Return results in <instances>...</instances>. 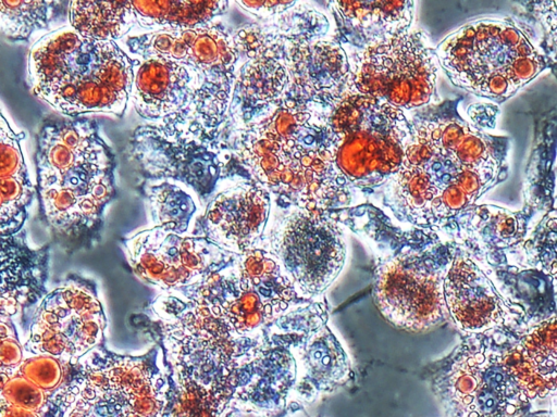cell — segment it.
Returning a JSON list of instances; mask_svg holds the SVG:
<instances>
[{"label": "cell", "mask_w": 557, "mask_h": 417, "mask_svg": "<svg viewBox=\"0 0 557 417\" xmlns=\"http://www.w3.org/2000/svg\"><path fill=\"white\" fill-rule=\"evenodd\" d=\"M503 154L495 139L466 122H417L400 166L386 181L389 204L418 225L451 217L496 184Z\"/></svg>", "instance_id": "cell-1"}, {"label": "cell", "mask_w": 557, "mask_h": 417, "mask_svg": "<svg viewBox=\"0 0 557 417\" xmlns=\"http://www.w3.org/2000/svg\"><path fill=\"white\" fill-rule=\"evenodd\" d=\"M35 195L54 241L75 250L94 243L115 195V160L98 124L49 116L36 134Z\"/></svg>", "instance_id": "cell-2"}, {"label": "cell", "mask_w": 557, "mask_h": 417, "mask_svg": "<svg viewBox=\"0 0 557 417\" xmlns=\"http://www.w3.org/2000/svg\"><path fill=\"white\" fill-rule=\"evenodd\" d=\"M27 75L32 93L62 116H122L129 100L133 62L116 42L87 38L65 25L32 46Z\"/></svg>", "instance_id": "cell-3"}, {"label": "cell", "mask_w": 557, "mask_h": 417, "mask_svg": "<svg viewBox=\"0 0 557 417\" xmlns=\"http://www.w3.org/2000/svg\"><path fill=\"white\" fill-rule=\"evenodd\" d=\"M172 291L198 303L249 353L269 345L268 330L278 317L311 302L298 295L277 260L259 248L238 254L201 283Z\"/></svg>", "instance_id": "cell-4"}, {"label": "cell", "mask_w": 557, "mask_h": 417, "mask_svg": "<svg viewBox=\"0 0 557 417\" xmlns=\"http://www.w3.org/2000/svg\"><path fill=\"white\" fill-rule=\"evenodd\" d=\"M170 392L158 343L139 356L116 354L101 344L72 365L58 395V417H164Z\"/></svg>", "instance_id": "cell-5"}, {"label": "cell", "mask_w": 557, "mask_h": 417, "mask_svg": "<svg viewBox=\"0 0 557 417\" xmlns=\"http://www.w3.org/2000/svg\"><path fill=\"white\" fill-rule=\"evenodd\" d=\"M225 141L239 167L275 203L334 211L349 201L350 185L322 140L275 141L227 129Z\"/></svg>", "instance_id": "cell-6"}, {"label": "cell", "mask_w": 557, "mask_h": 417, "mask_svg": "<svg viewBox=\"0 0 557 417\" xmlns=\"http://www.w3.org/2000/svg\"><path fill=\"white\" fill-rule=\"evenodd\" d=\"M322 143L350 186H377L398 169L410 139L403 111L346 91L321 110Z\"/></svg>", "instance_id": "cell-7"}, {"label": "cell", "mask_w": 557, "mask_h": 417, "mask_svg": "<svg viewBox=\"0 0 557 417\" xmlns=\"http://www.w3.org/2000/svg\"><path fill=\"white\" fill-rule=\"evenodd\" d=\"M169 368L232 397L237 369L253 353L233 341L195 301L163 291L143 312Z\"/></svg>", "instance_id": "cell-8"}, {"label": "cell", "mask_w": 557, "mask_h": 417, "mask_svg": "<svg viewBox=\"0 0 557 417\" xmlns=\"http://www.w3.org/2000/svg\"><path fill=\"white\" fill-rule=\"evenodd\" d=\"M435 54L456 86L496 101L512 96L545 67L523 33L505 21L466 24L447 36Z\"/></svg>", "instance_id": "cell-9"}, {"label": "cell", "mask_w": 557, "mask_h": 417, "mask_svg": "<svg viewBox=\"0 0 557 417\" xmlns=\"http://www.w3.org/2000/svg\"><path fill=\"white\" fill-rule=\"evenodd\" d=\"M116 43L129 58L162 56L189 67L200 89L188 129L223 134L237 64L226 27L211 22L190 29L129 34Z\"/></svg>", "instance_id": "cell-10"}, {"label": "cell", "mask_w": 557, "mask_h": 417, "mask_svg": "<svg viewBox=\"0 0 557 417\" xmlns=\"http://www.w3.org/2000/svg\"><path fill=\"white\" fill-rule=\"evenodd\" d=\"M256 248L277 260L298 295L308 301L322 298L346 256L344 231L334 211H311L272 200Z\"/></svg>", "instance_id": "cell-11"}, {"label": "cell", "mask_w": 557, "mask_h": 417, "mask_svg": "<svg viewBox=\"0 0 557 417\" xmlns=\"http://www.w3.org/2000/svg\"><path fill=\"white\" fill-rule=\"evenodd\" d=\"M128 150L146 179L182 182L200 202L210 200L222 179L246 174L235 162L223 134L210 136L175 123L138 126Z\"/></svg>", "instance_id": "cell-12"}, {"label": "cell", "mask_w": 557, "mask_h": 417, "mask_svg": "<svg viewBox=\"0 0 557 417\" xmlns=\"http://www.w3.org/2000/svg\"><path fill=\"white\" fill-rule=\"evenodd\" d=\"M345 52L350 92L385 101L399 110L425 105L436 96L438 61L423 33L407 31Z\"/></svg>", "instance_id": "cell-13"}, {"label": "cell", "mask_w": 557, "mask_h": 417, "mask_svg": "<svg viewBox=\"0 0 557 417\" xmlns=\"http://www.w3.org/2000/svg\"><path fill=\"white\" fill-rule=\"evenodd\" d=\"M106 327L95 282L71 276L39 300L23 344L24 356L49 355L74 365L103 344Z\"/></svg>", "instance_id": "cell-14"}, {"label": "cell", "mask_w": 557, "mask_h": 417, "mask_svg": "<svg viewBox=\"0 0 557 417\" xmlns=\"http://www.w3.org/2000/svg\"><path fill=\"white\" fill-rule=\"evenodd\" d=\"M122 248L134 274L162 291L199 285L237 256L207 238L180 236L161 227L124 239Z\"/></svg>", "instance_id": "cell-15"}, {"label": "cell", "mask_w": 557, "mask_h": 417, "mask_svg": "<svg viewBox=\"0 0 557 417\" xmlns=\"http://www.w3.org/2000/svg\"><path fill=\"white\" fill-rule=\"evenodd\" d=\"M441 264L423 255H397L380 264L375 273L373 299L381 314L407 331L430 329L446 313Z\"/></svg>", "instance_id": "cell-16"}, {"label": "cell", "mask_w": 557, "mask_h": 417, "mask_svg": "<svg viewBox=\"0 0 557 417\" xmlns=\"http://www.w3.org/2000/svg\"><path fill=\"white\" fill-rule=\"evenodd\" d=\"M270 208L271 194L261 184L245 175H233L218 184L195 223L193 236L242 254L256 248Z\"/></svg>", "instance_id": "cell-17"}, {"label": "cell", "mask_w": 557, "mask_h": 417, "mask_svg": "<svg viewBox=\"0 0 557 417\" xmlns=\"http://www.w3.org/2000/svg\"><path fill=\"white\" fill-rule=\"evenodd\" d=\"M448 390L466 417H516L529 402L503 367L500 352L485 345L456 359Z\"/></svg>", "instance_id": "cell-18"}, {"label": "cell", "mask_w": 557, "mask_h": 417, "mask_svg": "<svg viewBox=\"0 0 557 417\" xmlns=\"http://www.w3.org/2000/svg\"><path fill=\"white\" fill-rule=\"evenodd\" d=\"M129 100L143 118L188 128L199 93L197 75L186 65L162 56L131 58Z\"/></svg>", "instance_id": "cell-19"}, {"label": "cell", "mask_w": 557, "mask_h": 417, "mask_svg": "<svg viewBox=\"0 0 557 417\" xmlns=\"http://www.w3.org/2000/svg\"><path fill=\"white\" fill-rule=\"evenodd\" d=\"M295 379L292 353L284 346L269 344L237 369L231 402L240 414L282 417L290 408Z\"/></svg>", "instance_id": "cell-20"}, {"label": "cell", "mask_w": 557, "mask_h": 417, "mask_svg": "<svg viewBox=\"0 0 557 417\" xmlns=\"http://www.w3.org/2000/svg\"><path fill=\"white\" fill-rule=\"evenodd\" d=\"M287 96L302 103L330 105L348 89V59L341 43L319 39L293 45L286 53Z\"/></svg>", "instance_id": "cell-21"}, {"label": "cell", "mask_w": 557, "mask_h": 417, "mask_svg": "<svg viewBox=\"0 0 557 417\" xmlns=\"http://www.w3.org/2000/svg\"><path fill=\"white\" fill-rule=\"evenodd\" d=\"M443 293L446 311L465 332L482 333L504 323L505 304L496 287L466 255L459 254L448 264Z\"/></svg>", "instance_id": "cell-22"}, {"label": "cell", "mask_w": 557, "mask_h": 417, "mask_svg": "<svg viewBox=\"0 0 557 417\" xmlns=\"http://www.w3.org/2000/svg\"><path fill=\"white\" fill-rule=\"evenodd\" d=\"M288 88L286 54L237 61L225 129L242 127L272 112L286 98Z\"/></svg>", "instance_id": "cell-23"}, {"label": "cell", "mask_w": 557, "mask_h": 417, "mask_svg": "<svg viewBox=\"0 0 557 417\" xmlns=\"http://www.w3.org/2000/svg\"><path fill=\"white\" fill-rule=\"evenodd\" d=\"M49 245L32 247L26 232L0 233V314L14 317L46 293Z\"/></svg>", "instance_id": "cell-24"}, {"label": "cell", "mask_w": 557, "mask_h": 417, "mask_svg": "<svg viewBox=\"0 0 557 417\" xmlns=\"http://www.w3.org/2000/svg\"><path fill=\"white\" fill-rule=\"evenodd\" d=\"M284 348L292 353L296 367L289 407L297 401L311 402L347 381L349 359L325 324Z\"/></svg>", "instance_id": "cell-25"}, {"label": "cell", "mask_w": 557, "mask_h": 417, "mask_svg": "<svg viewBox=\"0 0 557 417\" xmlns=\"http://www.w3.org/2000/svg\"><path fill=\"white\" fill-rule=\"evenodd\" d=\"M505 370L528 401L545 397L556 386V318L543 320L500 352Z\"/></svg>", "instance_id": "cell-26"}, {"label": "cell", "mask_w": 557, "mask_h": 417, "mask_svg": "<svg viewBox=\"0 0 557 417\" xmlns=\"http://www.w3.org/2000/svg\"><path fill=\"white\" fill-rule=\"evenodd\" d=\"M24 132L15 131L0 110V233L22 230L35 197L22 152Z\"/></svg>", "instance_id": "cell-27"}, {"label": "cell", "mask_w": 557, "mask_h": 417, "mask_svg": "<svg viewBox=\"0 0 557 417\" xmlns=\"http://www.w3.org/2000/svg\"><path fill=\"white\" fill-rule=\"evenodd\" d=\"M339 25L368 45L409 31L412 22L411 1L331 2Z\"/></svg>", "instance_id": "cell-28"}, {"label": "cell", "mask_w": 557, "mask_h": 417, "mask_svg": "<svg viewBox=\"0 0 557 417\" xmlns=\"http://www.w3.org/2000/svg\"><path fill=\"white\" fill-rule=\"evenodd\" d=\"M143 192L148 203L152 227L180 236H193L200 207L198 195L172 179H145Z\"/></svg>", "instance_id": "cell-29"}, {"label": "cell", "mask_w": 557, "mask_h": 417, "mask_svg": "<svg viewBox=\"0 0 557 417\" xmlns=\"http://www.w3.org/2000/svg\"><path fill=\"white\" fill-rule=\"evenodd\" d=\"M136 28L146 33L203 26L228 9L227 1H131Z\"/></svg>", "instance_id": "cell-30"}, {"label": "cell", "mask_w": 557, "mask_h": 417, "mask_svg": "<svg viewBox=\"0 0 557 417\" xmlns=\"http://www.w3.org/2000/svg\"><path fill=\"white\" fill-rule=\"evenodd\" d=\"M70 26L99 41H119L136 28L131 1H69Z\"/></svg>", "instance_id": "cell-31"}, {"label": "cell", "mask_w": 557, "mask_h": 417, "mask_svg": "<svg viewBox=\"0 0 557 417\" xmlns=\"http://www.w3.org/2000/svg\"><path fill=\"white\" fill-rule=\"evenodd\" d=\"M170 401L164 417H240L231 396L206 390L169 368Z\"/></svg>", "instance_id": "cell-32"}, {"label": "cell", "mask_w": 557, "mask_h": 417, "mask_svg": "<svg viewBox=\"0 0 557 417\" xmlns=\"http://www.w3.org/2000/svg\"><path fill=\"white\" fill-rule=\"evenodd\" d=\"M67 5L69 1L0 0V34L13 42H27L67 14Z\"/></svg>", "instance_id": "cell-33"}, {"label": "cell", "mask_w": 557, "mask_h": 417, "mask_svg": "<svg viewBox=\"0 0 557 417\" xmlns=\"http://www.w3.org/2000/svg\"><path fill=\"white\" fill-rule=\"evenodd\" d=\"M262 21L281 45H299L324 39L329 30L325 15L306 2L295 1L283 13Z\"/></svg>", "instance_id": "cell-34"}, {"label": "cell", "mask_w": 557, "mask_h": 417, "mask_svg": "<svg viewBox=\"0 0 557 417\" xmlns=\"http://www.w3.org/2000/svg\"><path fill=\"white\" fill-rule=\"evenodd\" d=\"M472 217L471 233L485 247H509L523 233L516 215L498 207H478Z\"/></svg>", "instance_id": "cell-35"}, {"label": "cell", "mask_w": 557, "mask_h": 417, "mask_svg": "<svg viewBox=\"0 0 557 417\" xmlns=\"http://www.w3.org/2000/svg\"><path fill=\"white\" fill-rule=\"evenodd\" d=\"M72 365L49 355H26L16 372L40 388L58 396L67 382Z\"/></svg>", "instance_id": "cell-36"}, {"label": "cell", "mask_w": 557, "mask_h": 417, "mask_svg": "<svg viewBox=\"0 0 557 417\" xmlns=\"http://www.w3.org/2000/svg\"><path fill=\"white\" fill-rule=\"evenodd\" d=\"M23 344L12 317L0 314V391L23 361Z\"/></svg>", "instance_id": "cell-37"}, {"label": "cell", "mask_w": 557, "mask_h": 417, "mask_svg": "<svg viewBox=\"0 0 557 417\" xmlns=\"http://www.w3.org/2000/svg\"><path fill=\"white\" fill-rule=\"evenodd\" d=\"M236 3L255 16L269 20L289 9L295 1H236Z\"/></svg>", "instance_id": "cell-38"}]
</instances>
